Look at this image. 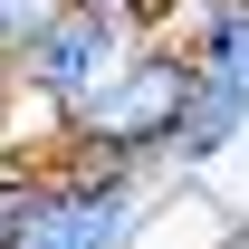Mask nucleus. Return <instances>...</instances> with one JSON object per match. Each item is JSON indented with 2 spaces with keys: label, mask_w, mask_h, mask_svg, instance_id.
<instances>
[{
  "label": "nucleus",
  "mask_w": 249,
  "mask_h": 249,
  "mask_svg": "<svg viewBox=\"0 0 249 249\" xmlns=\"http://www.w3.org/2000/svg\"><path fill=\"white\" fill-rule=\"evenodd\" d=\"M182 106H192V67L173 38H134V58L106 77V87L77 106V115L48 134V154L67 163H106V173H154L173 163V134H182Z\"/></svg>",
  "instance_id": "obj_1"
},
{
  "label": "nucleus",
  "mask_w": 249,
  "mask_h": 249,
  "mask_svg": "<svg viewBox=\"0 0 249 249\" xmlns=\"http://www.w3.org/2000/svg\"><path fill=\"white\" fill-rule=\"evenodd\" d=\"M154 211H163L154 173H106V163L29 154L19 211H10V249H144Z\"/></svg>",
  "instance_id": "obj_2"
},
{
  "label": "nucleus",
  "mask_w": 249,
  "mask_h": 249,
  "mask_svg": "<svg viewBox=\"0 0 249 249\" xmlns=\"http://www.w3.org/2000/svg\"><path fill=\"white\" fill-rule=\"evenodd\" d=\"M173 48L192 67V106L173 134V182H211L249 144V0H192L173 19Z\"/></svg>",
  "instance_id": "obj_3"
},
{
  "label": "nucleus",
  "mask_w": 249,
  "mask_h": 249,
  "mask_svg": "<svg viewBox=\"0 0 249 249\" xmlns=\"http://www.w3.org/2000/svg\"><path fill=\"white\" fill-rule=\"evenodd\" d=\"M134 58V29H124L115 10H87V0H58L48 19H38V38L19 48V106H29L48 134H58L77 106H87L115 67Z\"/></svg>",
  "instance_id": "obj_4"
},
{
  "label": "nucleus",
  "mask_w": 249,
  "mask_h": 249,
  "mask_svg": "<svg viewBox=\"0 0 249 249\" xmlns=\"http://www.w3.org/2000/svg\"><path fill=\"white\" fill-rule=\"evenodd\" d=\"M87 10H115L134 38H173V19H182L192 0H87Z\"/></svg>",
  "instance_id": "obj_5"
},
{
  "label": "nucleus",
  "mask_w": 249,
  "mask_h": 249,
  "mask_svg": "<svg viewBox=\"0 0 249 249\" xmlns=\"http://www.w3.org/2000/svg\"><path fill=\"white\" fill-rule=\"evenodd\" d=\"M48 10H58V0H0V58H10V67H19V48L38 38V19H48Z\"/></svg>",
  "instance_id": "obj_6"
},
{
  "label": "nucleus",
  "mask_w": 249,
  "mask_h": 249,
  "mask_svg": "<svg viewBox=\"0 0 249 249\" xmlns=\"http://www.w3.org/2000/svg\"><path fill=\"white\" fill-rule=\"evenodd\" d=\"M0 163H29L19 154V67L0 58Z\"/></svg>",
  "instance_id": "obj_7"
},
{
  "label": "nucleus",
  "mask_w": 249,
  "mask_h": 249,
  "mask_svg": "<svg viewBox=\"0 0 249 249\" xmlns=\"http://www.w3.org/2000/svg\"><path fill=\"white\" fill-rule=\"evenodd\" d=\"M220 249H249V182L220 201Z\"/></svg>",
  "instance_id": "obj_8"
},
{
  "label": "nucleus",
  "mask_w": 249,
  "mask_h": 249,
  "mask_svg": "<svg viewBox=\"0 0 249 249\" xmlns=\"http://www.w3.org/2000/svg\"><path fill=\"white\" fill-rule=\"evenodd\" d=\"M19 173L29 163H0V249H10V211H19Z\"/></svg>",
  "instance_id": "obj_9"
}]
</instances>
